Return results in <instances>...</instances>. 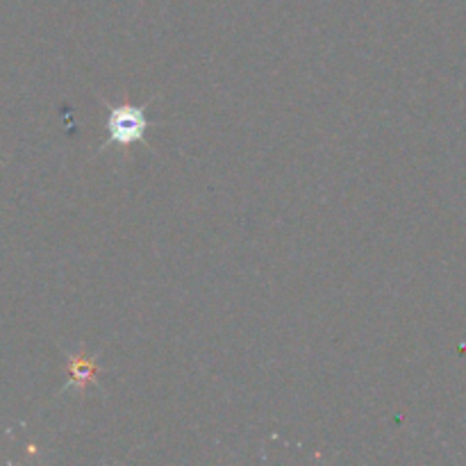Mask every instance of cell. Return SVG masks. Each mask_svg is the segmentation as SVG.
Segmentation results:
<instances>
[{"mask_svg": "<svg viewBox=\"0 0 466 466\" xmlns=\"http://www.w3.org/2000/svg\"><path fill=\"white\" fill-rule=\"evenodd\" d=\"M109 141L112 144H132L139 141L146 132V116L144 109L130 107V105H121V107L112 109L107 121Z\"/></svg>", "mask_w": 466, "mask_h": 466, "instance_id": "obj_1", "label": "cell"}]
</instances>
